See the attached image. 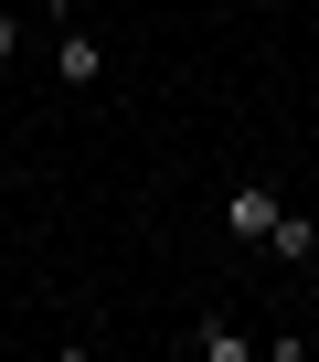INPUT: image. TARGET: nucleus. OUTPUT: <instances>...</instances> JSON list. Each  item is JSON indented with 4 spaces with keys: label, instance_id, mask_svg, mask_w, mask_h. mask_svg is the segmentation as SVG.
Segmentation results:
<instances>
[{
    "label": "nucleus",
    "instance_id": "f03ea898",
    "mask_svg": "<svg viewBox=\"0 0 319 362\" xmlns=\"http://www.w3.org/2000/svg\"><path fill=\"white\" fill-rule=\"evenodd\" d=\"M54 75H64V86H96V75H107V43H96L85 22H64V33H54Z\"/></svg>",
    "mask_w": 319,
    "mask_h": 362
},
{
    "label": "nucleus",
    "instance_id": "20e7f679",
    "mask_svg": "<svg viewBox=\"0 0 319 362\" xmlns=\"http://www.w3.org/2000/svg\"><path fill=\"white\" fill-rule=\"evenodd\" d=\"M192 351H203V362H255V341H245L234 320H192Z\"/></svg>",
    "mask_w": 319,
    "mask_h": 362
},
{
    "label": "nucleus",
    "instance_id": "f257e3e1",
    "mask_svg": "<svg viewBox=\"0 0 319 362\" xmlns=\"http://www.w3.org/2000/svg\"><path fill=\"white\" fill-rule=\"evenodd\" d=\"M277 214H287L277 181H234V192H224V235H234V245H266V235H277Z\"/></svg>",
    "mask_w": 319,
    "mask_h": 362
},
{
    "label": "nucleus",
    "instance_id": "39448f33",
    "mask_svg": "<svg viewBox=\"0 0 319 362\" xmlns=\"http://www.w3.org/2000/svg\"><path fill=\"white\" fill-rule=\"evenodd\" d=\"M11 54H22V22H11V11H0V64H11Z\"/></svg>",
    "mask_w": 319,
    "mask_h": 362
},
{
    "label": "nucleus",
    "instance_id": "7ed1b4c3",
    "mask_svg": "<svg viewBox=\"0 0 319 362\" xmlns=\"http://www.w3.org/2000/svg\"><path fill=\"white\" fill-rule=\"evenodd\" d=\"M308 245H319V224H308V214H298V203H287V214H277V235H266V245H255V256H277V267H298V256H308Z\"/></svg>",
    "mask_w": 319,
    "mask_h": 362
}]
</instances>
